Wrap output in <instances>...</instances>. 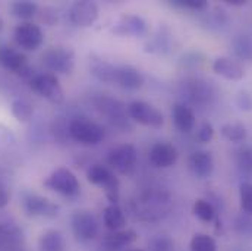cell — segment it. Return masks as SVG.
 <instances>
[{
  "label": "cell",
  "mask_w": 252,
  "mask_h": 251,
  "mask_svg": "<svg viewBox=\"0 0 252 251\" xmlns=\"http://www.w3.org/2000/svg\"><path fill=\"white\" fill-rule=\"evenodd\" d=\"M69 135L79 144L97 145L104 138V129L88 118H75L69 124Z\"/></svg>",
  "instance_id": "2"
},
{
  "label": "cell",
  "mask_w": 252,
  "mask_h": 251,
  "mask_svg": "<svg viewBox=\"0 0 252 251\" xmlns=\"http://www.w3.org/2000/svg\"><path fill=\"white\" fill-rule=\"evenodd\" d=\"M178 160V150L170 143H157L150 150V162L160 169L172 168Z\"/></svg>",
  "instance_id": "12"
},
{
  "label": "cell",
  "mask_w": 252,
  "mask_h": 251,
  "mask_svg": "<svg viewBox=\"0 0 252 251\" xmlns=\"http://www.w3.org/2000/svg\"><path fill=\"white\" fill-rule=\"evenodd\" d=\"M172 119L176 128L182 132H190L195 128V115L188 106L176 103L172 110Z\"/></svg>",
  "instance_id": "20"
},
{
  "label": "cell",
  "mask_w": 252,
  "mask_h": 251,
  "mask_svg": "<svg viewBox=\"0 0 252 251\" xmlns=\"http://www.w3.org/2000/svg\"><path fill=\"white\" fill-rule=\"evenodd\" d=\"M127 251H142V250H127Z\"/></svg>",
  "instance_id": "39"
},
{
  "label": "cell",
  "mask_w": 252,
  "mask_h": 251,
  "mask_svg": "<svg viewBox=\"0 0 252 251\" xmlns=\"http://www.w3.org/2000/svg\"><path fill=\"white\" fill-rule=\"evenodd\" d=\"M30 85L37 94H40L50 103L59 105L64 100V93L59 78L52 72H41L34 75L30 81Z\"/></svg>",
  "instance_id": "3"
},
{
  "label": "cell",
  "mask_w": 252,
  "mask_h": 251,
  "mask_svg": "<svg viewBox=\"0 0 252 251\" xmlns=\"http://www.w3.org/2000/svg\"><path fill=\"white\" fill-rule=\"evenodd\" d=\"M113 33L118 36L141 37L147 33V22L138 15H124L115 25Z\"/></svg>",
  "instance_id": "15"
},
{
  "label": "cell",
  "mask_w": 252,
  "mask_h": 251,
  "mask_svg": "<svg viewBox=\"0 0 252 251\" xmlns=\"http://www.w3.org/2000/svg\"><path fill=\"white\" fill-rule=\"evenodd\" d=\"M115 84L122 87L124 90L136 91L144 85V75L136 68L130 65L116 66L115 72Z\"/></svg>",
  "instance_id": "14"
},
{
  "label": "cell",
  "mask_w": 252,
  "mask_h": 251,
  "mask_svg": "<svg viewBox=\"0 0 252 251\" xmlns=\"http://www.w3.org/2000/svg\"><path fill=\"white\" fill-rule=\"evenodd\" d=\"M193 215L202 220V222H211L216 217V209L213 207V204L204 198H199L193 203Z\"/></svg>",
  "instance_id": "28"
},
{
  "label": "cell",
  "mask_w": 252,
  "mask_h": 251,
  "mask_svg": "<svg viewBox=\"0 0 252 251\" xmlns=\"http://www.w3.org/2000/svg\"><path fill=\"white\" fill-rule=\"evenodd\" d=\"M188 163L190 172H192L196 178H199V179L208 178V177L213 174V169H214V160H213L211 153L204 151V150L193 151V153L189 156Z\"/></svg>",
  "instance_id": "16"
},
{
  "label": "cell",
  "mask_w": 252,
  "mask_h": 251,
  "mask_svg": "<svg viewBox=\"0 0 252 251\" xmlns=\"http://www.w3.org/2000/svg\"><path fill=\"white\" fill-rule=\"evenodd\" d=\"M103 220L107 229L113 231H121L126 225V216L124 210L118 204H110L104 209L103 212Z\"/></svg>",
  "instance_id": "22"
},
{
  "label": "cell",
  "mask_w": 252,
  "mask_h": 251,
  "mask_svg": "<svg viewBox=\"0 0 252 251\" xmlns=\"http://www.w3.org/2000/svg\"><path fill=\"white\" fill-rule=\"evenodd\" d=\"M224 3L229 4V6H244V4H247L245 0H224Z\"/></svg>",
  "instance_id": "37"
},
{
  "label": "cell",
  "mask_w": 252,
  "mask_h": 251,
  "mask_svg": "<svg viewBox=\"0 0 252 251\" xmlns=\"http://www.w3.org/2000/svg\"><path fill=\"white\" fill-rule=\"evenodd\" d=\"M220 132L230 143H242V141H245V138L248 135L247 128L242 125V124H239V122L224 124V125L220 128Z\"/></svg>",
  "instance_id": "26"
},
{
  "label": "cell",
  "mask_w": 252,
  "mask_h": 251,
  "mask_svg": "<svg viewBox=\"0 0 252 251\" xmlns=\"http://www.w3.org/2000/svg\"><path fill=\"white\" fill-rule=\"evenodd\" d=\"M44 187L50 191H55L58 194H62L66 197H73L79 194V181L75 177L72 171L67 168H58L55 169L44 181Z\"/></svg>",
  "instance_id": "5"
},
{
  "label": "cell",
  "mask_w": 252,
  "mask_h": 251,
  "mask_svg": "<svg viewBox=\"0 0 252 251\" xmlns=\"http://www.w3.org/2000/svg\"><path fill=\"white\" fill-rule=\"evenodd\" d=\"M1 28H3V21H1V18H0V31H1Z\"/></svg>",
  "instance_id": "38"
},
{
  "label": "cell",
  "mask_w": 252,
  "mask_h": 251,
  "mask_svg": "<svg viewBox=\"0 0 252 251\" xmlns=\"http://www.w3.org/2000/svg\"><path fill=\"white\" fill-rule=\"evenodd\" d=\"M24 234L10 222L0 223V251H22Z\"/></svg>",
  "instance_id": "13"
},
{
  "label": "cell",
  "mask_w": 252,
  "mask_h": 251,
  "mask_svg": "<svg viewBox=\"0 0 252 251\" xmlns=\"http://www.w3.org/2000/svg\"><path fill=\"white\" fill-rule=\"evenodd\" d=\"M190 251H217L216 241L207 234H195L189 244Z\"/></svg>",
  "instance_id": "29"
},
{
  "label": "cell",
  "mask_w": 252,
  "mask_h": 251,
  "mask_svg": "<svg viewBox=\"0 0 252 251\" xmlns=\"http://www.w3.org/2000/svg\"><path fill=\"white\" fill-rule=\"evenodd\" d=\"M138 235L135 231H113L112 234H107L101 243V247L104 251H121L129 247L136 241Z\"/></svg>",
  "instance_id": "19"
},
{
  "label": "cell",
  "mask_w": 252,
  "mask_h": 251,
  "mask_svg": "<svg viewBox=\"0 0 252 251\" xmlns=\"http://www.w3.org/2000/svg\"><path fill=\"white\" fill-rule=\"evenodd\" d=\"M43 63L52 73H70L75 68V53L70 47L53 46L43 55Z\"/></svg>",
  "instance_id": "4"
},
{
  "label": "cell",
  "mask_w": 252,
  "mask_h": 251,
  "mask_svg": "<svg viewBox=\"0 0 252 251\" xmlns=\"http://www.w3.org/2000/svg\"><path fill=\"white\" fill-rule=\"evenodd\" d=\"M213 71L227 81H241L245 75L244 66L232 58H217L213 62Z\"/></svg>",
  "instance_id": "17"
},
{
  "label": "cell",
  "mask_w": 252,
  "mask_h": 251,
  "mask_svg": "<svg viewBox=\"0 0 252 251\" xmlns=\"http://www.w3.org/2000/svg\"><path fill=\"white\" fill-rule=\"evenodd\" d=\"M70 225H72L73 235L81 243L93 241L94 238H97L100 231L95 217L88 212H75L72 215Z\"/></svg>",
  "instance_id": "9"
},
{
  "label": "cell",
  "mask_w": 252,
  "mask_h": 251,
  "mask_svg": "<svg viewBox=\"0 0 252 251\" xmlns=\"http://www.w3.org/2000/svg\"><path fill=\"white\" fill-rule=\"evenodd\" d=\"M127 113L130 119H133L139 125L160 128L164 124L163 113L156 106L147 102H132L127 108Z\"/></svg>",
  "instance_id": "7"
},
{
  "label": "cell",
  "mask_w": 252,
  "mask_h": 251,
  "mask_svg": "<svg viewBox=\"0 0 252 251\" xmlns=\"http://www.w3.org/2000/svg\"><path fill=\"white\" fill-rule=\"evenodd\" d=\"M22 207L28 216H41V217H56L59 215V206L50 201L46 197H41L34 192L25 191L21 197Z\"/></svg>",
  "instance_id": "6"
},
{
  "label": "cell",
  "mask_w": 252,
  "mask_h": 251,
  "mask_svg": "<svg viewBox=\"0 0 252 251\" xmlns=\"http://www.w3.org/2000/svg\"><path fill=\"white\" fill-rule=\"evenodd\" d=\"M239 201L244 212L252 215V182H242L239 187Z\"/></svg>",
  "instance_id": "30"
},
{
  "label": "cell",
  "mask_w": 252,
  "mask_h": 251,
  "mask_svg": "<svg viewBox=\"0 0 252 251\" xmlns=\"http://www.w3.org/2000/svg\"><path fill=\"white\" fill-rule=\"evenodd\" d=\"M7 204H9V191L3 184H0V210L4 209Z\"/></svg>",
  "instance_id": "36"
},
{
  "label": "cell",
  "mask_w": 252,
  "mask_h": 251,
  "mask_svg": "<svg viewBox=\"0 0 252 251\" xmlns=\"http://www.w3.org/2000/svg\"><path fill=\"white\" fill-rule=\"evenodd\" d=\"M0 66L16 73H25L28 69L25 55L9 46H0Z\"/></svg>",
  "instance_id": "18"
},
{
  "label": "cell",
  "mask_w": 252,
  "mask_h": 251,
  "mask_svg": "<svg viewBox=\"0 0 252 251\" xmlns=\"http://www.w3.org/2000/svg\"><path fill=\"white\" fill-rule=\"evenodd\" d=\"M98 6L94 1L82 0V1H75L70 9H69V19L73 25L76 27H91L97 19H98Z\"/></svg>",
  "instance_id": "11"
},
{
  "label": "cell",
  "mask_w": 252,
  "mask_h": 251,
  "mask_svg": "<svg viewBox=\"0 0 252 251\" xmlns=\"http://www.w3.org/2000/svg\"><path fill=\"white\" fill-rule=\"evenodd\" d=\"M9 9H10L13 16L19 18V19H24V21H28V19L35 16V13L38 10V6H37V3L30 1V0H18V1L10 3Z\"/></svg>",
  "instance_id": "24"
},
{
  "label": "cell",
  "mask_w": 252,
  "mask_h": 251,
  "mask_svg": "<svg viewBox=\"0 0 252 251\" xmlns=\"http://www.w3.org/2000/svg\"><path fill=\"white\" fill-rule=\"evenodd\" d=\"M236 162L244 174L252 177V147L242 148L236 156Z\"/></svg>",
  "instance_id": "31"
},
{
  "label": "cell",
  "mask_w": 252,
  "mask_h": 251,
  "mask_svg": "<svg viewBox=\"0 0 252 251\" xmlns=\"http://www.w3.org/2000/svg\"><path fill=\"white\" fill-rule=\"evenodd\" d=\"M173 241L166 235H157L148 243V251H173Z\"/></svg>",
  "instance_id": "32"
},
{
  "label": "cell",
  "mask_w": 252,
  "mask_h": 251,
  "mask_svg": "<svg viewBox=\"0 0 252 251\" xmlns=\"http://www.w3.org/2000/svg\"><path fill=\"white\" fill-rule=\"evenodd\" d=\"M213 137H214V128H213V125L210 122L205 121V122H202L201 125L198 126V129H196V140L199 143L207 144V143H210L213 140Z\"/></svg>",
  "instance_id": "33"
},
{
  "label": "cell",
  "mask_w": 252,
  "mask_h": 251,
  "mask_svg": "<svg viewBox=\"0 0 252 251\" xmlns=\"http://www.w3.org/2000/svg\"><path fill=\"white\" fill-rule=\"evenodd\" d=\"M87 178L91 184L100 187L104 191L106 197L109 198V201L112 204H118V201H119V179L116 178L115 172L110 168L95 163L88 169Z\"/></svg>",
  "instance_id": "1"
},
{
  "label": "cell",
  "mask_w": 252,
  "mask_h": 251,
  "mask_svg": "<svg viewBox=\"0 0 252 251\" xmlns=\"http://www.w3.org/2000/svg\"><path fill=\"white\" fill-rule=\"evenodd\" d=\"M175 6L179 7H187V9H192V10H199L208 6V3L205 0H173L172 1Z\"/></svg>",
  "instance_id": "34"
},
{
  "label": "cell",
  "mask_w": 252,
  "mask_h": 251,
  "mask_svg": "<svg viewBox=\"0 0 252 251\" xmlns=\"http://www.w3.org/2000/svg\"><path fill=\"white\" fill-rule=\"evenodd\" d=\"M232 46L238 58L252 61V38L250 36H236L232 41Z\"/></svg>",
  "instance_id": "27"
},
{
  "label": "cell",
  "mask_w": 252,
  "mask_h": 251,
  "mask_svg": "<svg viewBox=\"0 0 252 251\" xmlns=\"http://www.w3.org/2000/svg\"><path fill=\"white\" fill-rule=\"evenodd\" d=\"M40 251H67L66 240L61 231L49 229L38 240Z\"/></svg>",
  "instance_id": "21"
},
{
  "label": "cell",
  "mask_w": 252,
  "mask_h": 251,
  "mask_svg": "<svg viewBox=\"0 0 252 251\" xmlns=\"http://www.w3.org/2000/svg\"><path fill=\"white\" fill-rule=\"evenodd\" d=\"M90 69H91V73L97 79H100L103 82H107V84H115L116 66L104 62V61H100V59H93L91 63H90Z\"/></svg>",
  "instance_id": "23"
},
{
  "label": "cell",
  "mask_w": 252,
  "mask_h": 251,
  "mask_svg": "<svg viewBox=\"0 0 252 251\" xmlns=\"http://www.w3.org/2000/svg\"><path fill=\"white\" fill-rule=\"evenodd\" d=\"M236 106L244 112H252V96L248 91H241L236 97Z\"/></svg>",
  "instance_id": "35"
},
{
  "label": "cell",
  "mask_w": 252,
  "mask_h": 251,
  "mask_svg": "<svg viewBox=\"0 0 252 251\" xmlns=\"http://www.w3.org/2000/svg\"><path fill=\"white\" fill-rule=\"evenodd\" d=\"M13 37H15L16 44L21 49L30 50V52L40 49L44 41V34H43L41 28L32 22H24V24L18 25L15 28Z\"/></svg>",
  "instance_id": "10"
},
{
  "label": "cell",
  "mask_w": 252,
  "mask_h": 251,
  "mask_svg": "<svg viewBox=\"0 0 252 251\" xmlns=\"http://www.w3.org/2000/svg\"><path fill=\"white\" fill-rule=\"evenodd\" d=\"M10 112L13 115V118L19 122H28L32 115H34V108L32 105L25 100V99H16L12 102L10 105Z\"/></svg>",
  "instance_id": "25"
},
{
  "label": "cell",
  "mask_w": 252,
  "mask_h": 251,
  "mask_svg": "<svg viewBox=\"0 0 252 251\" xmlns=\"http://www.w3.org/2000/svg\"><path fill=\"white\" fill-rule=\"evenodd\" d=\"M138 160V151L132 144H124L113 148L107 156V165L112 171H118L119 174H129Z\"/></svg>",
  "instance_id": "8"
}]
</instances>
